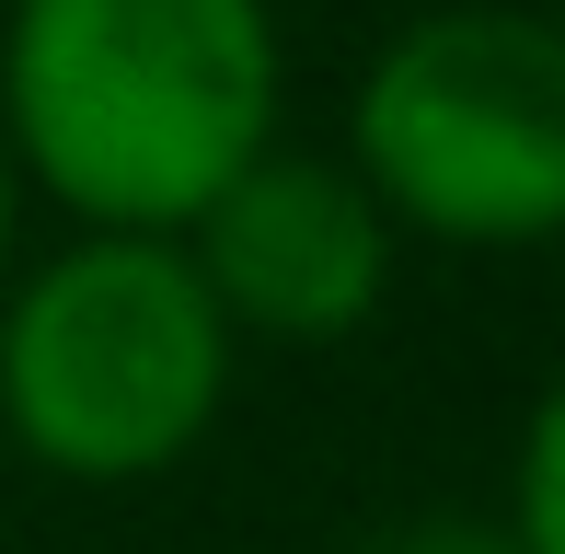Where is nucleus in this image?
<instances>
[{
  "mask_svg": "<svg viewBox=\"0 0 565 554\" xmlns=\"http://www.w3.org/2000/svg\"><path fill=\"white\" fill-rule=\"evenodd\" d=\"M497 532L520 543V554H565V405H554V393L520 427V486H508Z\"/></svg>",
  "mask_w": 565,
  "mask_h": 554,
  "instance_id": "nucleus-5",
  "label": "nucleus"
},
{
  "mask_svg": "<svg viewBox=\"0 0 565 554\" xmlns=\"http://www.w3.org/2000/svg\"><path fill=\"white\" fill-rule=\"evenodd\" d=\"M289 46L266 0H12L0 162L82 232H185L277 139Z\"/></svg>",
  "mask_w": 565,
  "mask_h": 554,
  "instance_id": "nucleus-1",
  "label": "nucleus"
},
{
  "mask_svg": "<svg viewBox=\"0 0 565 554\" xmlns=\"http://www.w3.org/2000/svg\"><path fill=\"white\" fill-rule=\"evenodd\" d=\"M335 554H520V543L497 532V509H404V520L347 532Z\"/></svg>",
  "mask_w": 565,
  "mask_h": 554,
  "instance_id": "nucleus-6",
  "label": "nucleus"
},
{
  "mask_svg": "<svg viewBox=\"0 0 565 554\" xmlns=\"http://www.w3.org/2000/svg\"><path fill=\"white\" fill-rule=\"evenodd\" d=\"M243 335L173 232H82L0 277V427L58 486H162L231 405Z\"/></svg>",
  "mask_w": 565,
  "mask_h": 554,
  "instance_id": "nucleus-2",
  "label": "nucleus"
},
{
  "mask_svg": "<svg viewBox=\"0 0 565 554\" xmlns=\"http://www.w3.org/2000/svg\"><path fill=\"white\" fill-rule=\"evenodd\" d=\"M12 220H23V185H12V162H0V277H12Z\"/></svg>",
  "mask_w": 565,
  "mask_h": 554,
  "instance_id": "nucleus-7",
  "label": "nucleus"
},
{
  "mask_svg": "<svg viewBox=\"0 0 565 554\" xmlns=\"http://www.w3.org/2000/svg\"><path fill=\"white\" fill-rule=\"evenodd\" d=\"M347 173L393 232L531 255L565 232V35L531 0H439L347 93Z\"/></svg>",
  "mask_w": 565,
  "mask_h": 554,
  "instance_id": "nucleus-3",
  "label": "nucleus"
},
{
  "mask_svg": "<svg viewBox=\"0 0 565 554\" xmlns=\"http://www.w3.org/2000/svg\"><path fill=\"white\" fill-rule=\"evenodd\" d=\"M173 243L209 277L220 323L266 335V347H347L393 300V220L347 173V150L266 139Z\"/></svg>",
  "mask_w": 565,
  "mask_h": 554,
  "instance_id": "nucleus-4",
  "label": "nucleus"
}]
</instances>
